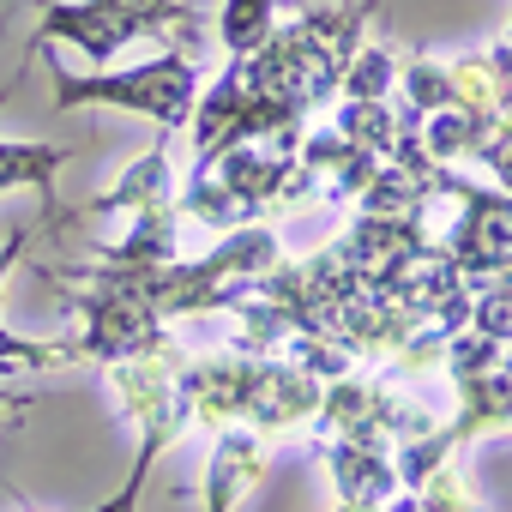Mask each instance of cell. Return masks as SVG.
Masks as SVG:
<instances>
[{"mask_svg": "<svg viewBox=\"0 0 512 512\" xmlns=\"http://www.w3.org/2000/svg\"><path fill=\"white\" fill-rule=\"evenodd\" d=\"M55 79V109H121V115H145L157 121V133L187 127L193 97H199V61L193 49H163L139 67H97V73H67L49 67Z\"/></svg>", "mask_w": 512, "mask_h": 512, "instance_id": "obj_1", "label": "cell"}, {"mask_svg": "<svg viewBox=\"0 0 512 512\" xmlns=\"http://www.w3.org/2000/svg\"><path fill=\"white\" fill-rule=\"evenodd\" d=\"M440 199L452 205V223L440 235V253L464 272V278H488L500 266H512V193L506 187H482V181H464L452 163L440 169Z\"/></svg>", "mask_w": 512, "mask_h": 512, "instance_id": "obj_2", "label": "cell"}, {"mask_svg": "<svg viewBox=\"0 0 512 512\" xmlns=\"http://www.w3.org/2000/svg\"><path fill=\"white\" fill-rule=\"evenodd\" d=\"M31 7H37V31L25 43V67L43 55V43H67L91 67H115V55L139 37L121 13L103 7V0H31Z\"/></svg>", "mask_w": 512, "mask_h": 512, "instance_id": "obj_3", "label": "cell"}, {"mask_svg": "<svg viewBox=\"0 0 512 512\" xmlns=\"http://www.w3.org/2000/svg\"><path fill=\"white\" fill-rule=\"evenodd\" d=\"M320 380L314 374H302L296 362H284V356H260V368H253V386H247V410H241V422L247 428H260L266 440L272 434H296V428H314V416H320Z\"/></svg>", "mask_w": 512, "mask_h": 512, "instance_id": "obj_4", "label": "cell"}, {"mask_svg": "<svg viewBox=\"0 0 512 512\" xmlns=\"http://www.w3.org/2000/svg\"><path fill=\"white\" fill-rule=\"evenodd\" d=\"M253 368H260V356H241V350H217V356H193L181 362V398H187V416L199 428H229L241 422L247 410V386H253Z\"/></svg>", "mask_w": 512, "mask_h": 512, "instance_id": "obj_5", "label": "cell"}, {"mask_svg": "<svg viewBox=\"0 0 512 512\" xmlns=\"http://www.w3.org/2000/svg\"><path fill=\"white\" fill-rule=\"evenodd\" d=\"M266 464H272V440L260 428H247V422L217 428L211 434V458H205V482H199L205 512H235L253 494V482L266 476Z\"/></svg>", "mask_w": 512, "mask_h": 512, "instance_id": "obj_6", "label": "cell"}, {"mask_svg": "<svg viewBox=\"0 0 512 512\" xmlns=\"http://www.w3.org/2000/svg\"><path fill=\"white\" fill-rule=\"evenodd\" d=\"M169 139H175V133H157V145H151L145 157H133V163L121 169V181H115L109 193H97L85 211H91V217L169 211V205H175V187H181V175H175V163H169Z\"/></svg>", "mask_w": 512, "mask_h": 512, "instance_id": "obj_7", "label": "cell"}, {"mask_svg": "<svg viewBox=\"0 0 512 512\" xmlns=\"http://www.w3.org/2000/svg\"><path fill=\"white\" fill-rule=\"evenodd\" d=\"M320 458L332 470L338 500H392L398 494V470H392V446L386 440H320Z\"/></svg>", "mask_w": 512, "mask_h": 512, "instance_id": "obj_8", "label": "cell"}, {"mask_svg": "<svg viewBox=\"0 0 512 512\" xmlns=\"http://www.w3.org/2000/svg\"><path fill=\"white\" fill-rule=\"evenodd\" d=\"M452 392H458V416H452L446 428H452L458 446L512 428V380H506L500 368H488V374H476V380H458Z\"/></svg>", "mask_w": 512, "mask_h": 512, "instance_id": "obj_9", "label": "cell"}, {"mask_svg": "<svg viewBox=\"0 0 512 512\" xmlns=\"http://www.w3.org/2000/svg\"><path fill=\"white\" fill-rule=\"evenodd\" d=\"M73 163L67 145H43V139H0V193H43V211L49 223L61 217L55 211V175Z\"/></svg>", "mask_w": 512, "mask_h": 512, "instance_id": "obj_10", "label": "cell"}, {"mask_svg": "<svg viewBox=\"0 0 512 512\" xmlns=\"http://www.w3.org/2000/svg\"><path fill=\"white\" fill-rule=\"evenodd\" d=\"M97 260H115V266H169L181 260V211H139L127 217V235L97 247Z\"/></svg>", "mask_w": 512, "mask_h": 512, "instance_id": "obj_11", "label": "cell"}, {"mask_svg": "<svg viewBox=\"0 0 512 512\" xmlns=\"http://www.w3.org/2000/svg\"><path fill=\"white\" fill-rule=\"evenodd\" d=\"M109 13H121L139 37H157L169 49H193V37L205 31V19L187 7V0H103Z\"/></svg>", "mask_w": 512, "mask_h": 512, "instance_id": "obj_12", "label": "cell"}, {"mask_svg": "<svg viewBox=\"0 0 512 512\" xmlns=\"http://www.w3.org/2000/svg\"><path fill=\"white\" fill-rule=\"evenodd\" d=\"M326 115H332V127L350 145H362L374 157H392V145H398V109H392V97H338Z\"/></svg>", "mask_w": 512, "mask_h": 512, "instance_id": "obj_13", "label": "cell"}, {"mask_svg": "<svg viewBox=\"0 0 512 512\" xmlns=\"http://www.w3.org/2000/svg\"><path fill=\"white\" fill-rule=\"evenodd\" d=\"M278 25H284L278 0H223V13H217V37H223L229 61H247L253 49H266Z\"/></svg>", "mask_w": 512, "mask_h": 512, "instance_id": "obj_14", "label": "cell"}, {"mask_svg": "<svg viewBox=\"0 0 512 512\" xmlns=\"http://www.w3.org/2000/svg\"><path fill=\"white\" fill-rule=\"evenodd\" d=\"M398 91V55L386 43H356V55L344 61V79H338V97H392Z\"/></svg>", "mask_w": 512, "mask_h": 512, "instance_id": "obj_15", "label": "cell"}, {"mask_svg": "<svg viewBox=\"0 0 512 512\" xmlns=\"http://www.w3.org/2000/svg\"><path fill=\"white\" fill-rule=\"evenodd\" d=\"M470 163H482L488 181L512 193V109L488 115V127H482V139H476V151H470Z\"/></svg>", "mask_w": 512, "mask_h": 512, "instance_id": "obj_16", "label": "cell"}, {"mask_svg": "<svg viewBox=\"0 0 512 512\" xmlns=\"http://www.w3.org/2000/svg\"><path fill=\"white\" fill-rule=\"evenodd\" d=\"M416 506H422V512H482V506H476V494L464 488L458 464H440V470L416 488Z\"/></svg>", "mask_w": 512, "mask_h": 512, "instance_id": "obj_17", "label": "cell"}, {"mask_svg": "<svg viewBox=\"0 0 512 512\" xmlns=\"http://www.w3.org/2000/svg\"><path fill=\"white\" fill-rule=\"evenodd\" d=\"M37 229H43V223H13V235L0 241V296H7V272L31 253V235H37ZM0 320H7V308H0Z\"/></svg>", "mask_w": 512, "mask_h": 512, "instance_id": "obj_18", "label": "cell"}, {"mask_svg": "<svg viewBox=\"0 0 512 512\" xmlns=\"http://www.w3.org/2000/svg\"><path fill=\"white\" fill-rule=\"evenodd\" d=\"M488 73H494V97H500V109H512V37H500V43L488 49Z\"/></svg>", "mask_w": 512, "mask_h": 512, "instance_id": "obj_19", "label": "cell"}, {"mask_svg": "<svg viewBox=\"0 0 512 512\" xmlns=\"http://www.w3.org/2000/svg\"><path fill=\"white\" fill-rule=\"evenodd\" d=\"M332 512H386V506H380V500H338Z\"/></svg>", "mask_w": 512, "mask_h": 512, "instance_id": "obj_20", "label": "cell"}, {"mask_svg": "<svg viewBox=\"0 0 512 512\" xmlns=\"http://www.w3.org/2000/svg\"><path fill=\"white\" fill-rule=\"evenodd\" d=\"M91 512H109V506H91Z\"/></svg>", "mask_w": 512, "mask_h": 512, "instance_id": "obj_21", "label": "cell"}]
</instances>
